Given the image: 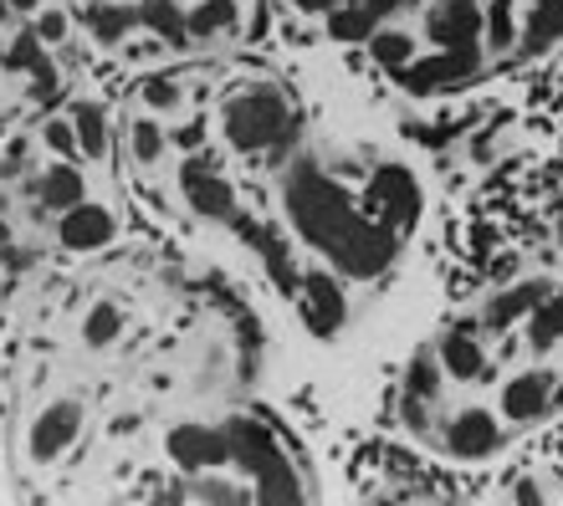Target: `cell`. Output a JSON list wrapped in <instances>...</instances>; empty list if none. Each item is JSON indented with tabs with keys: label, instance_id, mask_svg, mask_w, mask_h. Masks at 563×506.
<instances>
[{
	"label": "cell",
	"instance_id": "6da1fadb",
	"mask_svg": "<svg viewBox=\"0 0 563 506\" xmlns=\"http://www.w3.org/2000/svg\"><path fill=\"white\" fill-rule=\"evenodd\" d=\"M287 215H292L297 236L308 240L312 251H323L339 271H349V277H379L400 256L395 230L369 221V215H358L354 200L312 165H297L287 175Z\"/></svg>",
	"mask_w": 563,
	"mask_h": 506
},
{
	"label": "cell",
	"instance_id": "7a4b0ae2",
	"mask_svg": "<svg viewBox=\"0 0 563 506\" xmlns=\"http://www.w3.org/2000/svg\"><path fill=\"white\" fill-rule=\"evenodd\" d=\"M221 430H225V446H231V461L246 465L256 476V502H267V506L302 502L297 471L287 465V450L277 446V435H272L267 425H256V419H231Z\"/></svg>",
	"mask_w": 563,
	"mask_h": 506
},
{
	"label": "cell",
	"instance_id": "3957f363",
	"mask_svg": "<svg viewBox=\"0 0 563 506\" xmlns=\"http://www.w3.org/2000/svg\"><path fill=\"white\" fill-rule=\"evenodd\" d=\"M297 134V113L292 103L272 88H252V92H236L231 103H225V138H231V149H277L287 138Z\"/></svg>",
	"mask_w": 563,
	"mask_h": 506
},
{
	"label": "cell",
	"instance_id": "277c9868",
	"mask_svg": "<svg viewBox=\"0 0 563 506\" xmlns=\"http://www.w3.org/2000/svg\"><path fill=\"white\" fill-rule=\"evenodd\" d=\"M369 200H374V210H379V225H389V230H410V225L420 221V184L405 165L374 169Z\"/></svg>",
	"mask_w": 563,
	"mask_h": 506
},
{
	"label": "cell",
	"instance_id": "5b68a950",
	"mask_svg": "<svg viewBox=\"0 0 563 506\" xmlns=\"http://www.w3.org/2000/svg\"><path fill=\"white\" fill-rule=\"evenodd\" d=\"M179 190H185V200L195 205V215H206V221H236V194L206 165V154H190V159H185Z\"/></svg>",
	"mask_w": 563,
	"mask_h": 506
},
{
	"label": "cell",
	"instance_id": "8992f818",
	"mask_svg": "<svg viewBox=\"0 0 563 506\" xmlns=\"http://www.w3.org/2000/svg\"><path fill=\"white\" fill-rule=\"evenodd\" d=\"M482 52L476 46H441V57L430 61H405V88L410 92H435V88H451V82H466L476 72Z\"/></svg>",
	"mask_w": 563,
	"mask_h": 506
},
{
	"label": "cell",
	"instance_id": "52a82bcc",
	"mask_svg": "<svg viewBox=\"0 0 563 506\" xmlns=\"http://www.w3.org/2000/svg\"><path fill=\"white\" fill-rule=\"evenodd\" d=\"M77 430H82V409H77L73 400L52 404V409H42V419L31 425V456H36V461H57L62 450L77 440Z\"/></svg>",
	"mask_w": 563,
	"mask_h": 506
},
{
	"label": "cell",
	"instance_id": "ba28073f",
	"mask_svg": "<svg viewBox=\"0 0 563 506\" xmlns=\"http://www.w3.org/2000/svg\"><path fill=\"white\" fill-rule=\"evenodd\" d=\"M169 456L185 471H206V465H225L231 461V446H225V430H206V425H179L169 435Z\"/></svg>",
	"mask_w": 563,
	"mask_h": 506
},
{
	"label": "cell",
	"instance_id": "9c48e42d",
	"mask_svg": "<svg viewBox=\"0 0 563 506\" xmlns=\"http://www.w3.org/2000/svg\"><path fill=\"white\" fill-rule=\"evenodd\" d=\"M426 31L435 46H476L482 42V11H476V0H441L430 11Z\"/></svg>",
	"mask_w": 563,
	"mask_h": 506
},
{
	"label": "cell",
	"instance_id": "30bf717a",
	"mask_svg": "<svg viewBox=\"0 0 563 506\" xmlns=\"http://www.w3.org/2000/svg\"><path fill=\"white\" fill-rule=\"evenodd\" d=\"M503 446V430H497V419L487 409H466V415L451 419V430H445V450L461 456V461H482L492 450Z\"/></svg>",
	"mask_w": 563,
	"mask_h": 506
},
{
	"label": "cell",
	"instance_id": "8fae6325",
	"mask_svg": "<svg viewBox=\"0 0 563 506\" xmlns=\"http://www.w3.org/2000/svg\"><path fill=\"white\" fill-rule=\"evenodd\" d=\"M113 240V215H108L103 205H73L62 210V246L67 251H98V246H108Z\"/></svg>",
	"mask_w": 563,
	"mask_h": 506
},
{
	"label": "cell",
	"instance_id": "7c38bea8",
	"mask_svg": "<svg viewBox=\"0 0 563 506\" xmlns=\"http://www.w3.org/2000/svg\"><path fill=\"white\" fill-rule=\"evenodd\" d=\"M302 313H308V323H312V333H339L343 328V292H339V282H328V271H308L302 277Z\"/></svg>",
	"mask_w": 563,
	"mask_h": 506
},
{
	"label": "cell",
	"instance_id": "4fadbf2b",
	"mask_svg": "<svg viewBox=\"0 0 563 506\" xmlns=\"http://www.w3.org/2000/svg\"><path fill=\"white\" fill-rule=\"evenodd\" d=\"M549 404H553V379L549 373H518V379L503 389L507 419H538Z\"/></svg>",
	"mask_w": 563,
	"mask_h": 506
},
{
	"label": "cell",
	"instance_id": "5bb4252c",
	"mask_svg": "<svg viewBox=\"0 0 563 506\" xmlns=\"http://www.w3.org/2000/svg\"><path fill=\"white\" fill-rule=\"evenodd\" d=\"M543 297H549V286H543V282H522V286H512V292H503V297H492V307H487V328H492V333L512 328V323L533 313V307H538Z\"/></svg>",
	"mask_w": 563,
	"mask_h": 506
},
{
	"label": "cell",
	"instance_id": "9a60e30c",
	"mask_svg": "<svg viewBox=\"0 0 563 506\" xmlns=\"http://www.w3.org/2000/svg\"><path fill=\"white\" fill-rule=\"evenodd\" d=\"M88 200V190H82V175H77L73 165H52L42 175V205L46 210H73Z\"/></svg>",
	"mask_w": 563,
	"mask_h": 506
},
{
	"label": "cell",
	"instance_id": "2e32d148",
	"mask_svg": "<svg viewBox=\"0 0 563 506\" xmlns=\"http://www.w3.org/2000/svg\"><path fill=\"white\" fill-rule=\"evenodd\" d=\"M482 348L472 342V333H445L441 338V369L451 379H482Z\"/></svg>",
	"mask_w": 563,
	"mask_h": 506
},
{
	"label": "cell",
	"instance_id": "e0dca14e",
	"mask_svg": "<svg viewBox=\"0 0 563 506\" xmlns=\"http://www.w3.org/2000/svg\"><path fill=\"white\" fill-rule=\"evenodd\" d=\"M563 36V0H533V15H528V31H522V46L528 52H543Z\"/></svg>",
	"mask_w": 563,
	"mask_h": 506
},
{
	"label": "cell",
	"instance_id": "ac0fdd59",
	"mask_svg": "<svg viewBox=\"0 0 563 506\" xmlns=\"http://www.w3.org/2000/svg\"><path fill=\"white\" fill-rule=\"evenodd\" d=\"M528 317H533V323H528V338H533V348H553V342L563 338V286H559V292H549V297L538 302Z\"/></svg>",
	"mask_w": 563,
	"mask_h": 506
},
{
	"label": "cell",
	"instance_id": "d6986e66",
	"mask_svg": "<svg viewBox=\"0 0 563 506\" xmlns=\"http://www.w3.org/2000/svg\"><path fill=\"white\" fill-rule=\"evenodd\" d=\"M134 21H139V11H129V5H92L88 11V31L103 46H119L134 31Z\"/></svg>",
	"mask_w": 563,
	"mask_h": 506
},
{
	"label": "cell",
	"instance_id": "ffe728a7",
	"mask_svg": "<svg viewBox=\"0 0 563 506\" xmlns=\"http://www.w3.org/2000/svg\"><path fill=\"white\" fill-rule=\"evenodd\" d=\"M73 128H77V144H82L88 159H98V154L108 149V113L98 103H77L73 108Z\"/></svg>",
	"mask_w": 563,
	"mask_h": 506
},
{
	"label": "cell",
	"instance_id": "44dd1931",
	"mask_svg": "<svg viewBox=\"0 0 563 506\" xmlns=\"http://www.w3.org/2000/svg\"><path fill=\"white\" fill-rule=\"evenodd\" d=\"M139 21H144L148 31H159L169 46H179L190 36V31H185V11H179L175 0H144V5H139Z\"/></svg>",
	"mask_w": 563,
	"mask_h": 506
},
{
	"label": "cell",
	"instance_id": "7402d4cb",
	"mask_svg": "<svg viewBox=\"0 0 563 506\" xmlns=\"http://www.w3.org/2000/svg\"><path fill=\"white\" fill-rule=\"evenodd\" d=\"M374 31H379V15H374L369 5H354V11L328 15V36H333V42H369Z\"/></svg>",
	"mask_w": 563,
	"mask_h": 506
},
{
	"label": "cell",
	"instance_id": "603a6c76",
	"mask_svg": "<svg viewBox=\"0 0 563 506\" xmlns=\"http://www.w3.org/2000/svg\"><path fill=\"white\" fill-rule=\"evenodd\" d=\"M236 21V0H200L190 15H185V31L190 36H216Z\"/></svg>",
	"mask_w": 563,
	"mask_h": 506
},
{
	"label": "cell",
	"instance_id": "cb8c5ba5",
	"mask_svg": "<svg viewBox=\"0 0 563 506\" xmlns=\"http://www.w3.org/2000/svg\"><path fill=\"white\" fill-rule=\"evenodd\" d=\"M369 52H374V61H379V67H395V72L416 57V46H410V36H405V31H374Z\"/></svg>",
	"mask_w": 563,
	"mask_h": 506
},
{
	"label": "cell",
	"instance_id": "d4e9b609",
	"mask_svg": "<svg viewBox=\"0 0 563 506\" xmlns=\"http://www.w3.org/2000/svg\"><path fill=\"white\" fill-rule=\"evenodd\" d=\"M119 333H123L119 307H113V302H98V307L88 313V342H92V348H108Z\"/></svg>",
	"mask_w": 563,
	"mask_h": 506
},
{
	"label": "cell",
	"instance_id": "484cf974",
	"mask_svg": "<svg viewBox=\"0 0 563 506\" xmlns=\"http://www.w3.org/2000/svg\"><path fill=\"white\" fill-rule=\"evenodd\" d=\"M159 154H164V128L154 119H139L134 123V159L139 165H154Z\"/></svg>",
	"mask_w": 563,
	"mask_h": 506
},
{
	"label": "cell",
	"instance_id": "4316f807",
	"mask_svg": "<svg viewBox=\"0 0 563 506\" xmlns=\"http://www.w3.org/2000/svg\"><path fill=\"white\" fill-rule=\"evenodd\" d=\"M482 31L492 36V46H512V0H492V11L482 15Z\"/></svg>",
	"mask_w": 563,
	"mask_h": 506
},
{
	"label": "cell",
	"instance_id": "83f0119b",
	"mask_svg": "<svg viewBox=\"0 0 563 506\" xmlns=\"http://www.w3.org/2000/svg\"><path fill=\"white\" fill-rule=\"evenodd\" d=\"M435 379H441V363L430 353H420L416 363H410V394H416V400H430V394H435Z\"/></svg>",
	"mask_w": 563,
	"mask_h": 506
},
{
	"label": "cell",
	"instance_id": "f1b7e54d",
	"mask_svg": "<svg viewBox=\"0 0 563 506\" xmlns=\"http://www.w3.org/2000/svg\"><path fill=\"white\" fill-rule=\"evenodd\" d=\"M144 103L148 108H175L179 103V88L169 82V77H148V82H144Z\"/></svg>",
	"mask_w": 563,
	"mask_h": 506
},
{
	"label": "cell",
	"instance_id": "f546056e",
	"mask_svg": "<svg viewBox=\"0 0 563 506\" xmlns=\"http://www.w3.org/2000/svg\"><path fill=\"white\" fill-rule=\"evenodd\" d=\"M11 67H36V61H42V36H36V31H26V36H21V42L11 46Z\"/></svg>",
	"mask_w": 563,
	"mask_h": 506
},
{
	"label": "cell",
	"instance_id": "4dcf8cb0",
	"mask_svg": "<svg viewBox=\"0 0 563 506\" xmlns=\"http://www.w3.org/2000/svg\"><path fill=\"white\" fill-rule=\"evenodd\" d=\"M52 92H57V67L42 57L31 67V98H52Z\"/></svg>",
	"mask_w": 563,
	"mask_h": 506
},
{
	"label": "cell",
	"instance_id": "1f68e13d",
	"mask_svg": "<svg viewBox=\"0 0 563 506\" xmlns=\"http://www.w3.org/2000/svg\"><path fill=\"white\" fill-rule=\"evenodd\" d=\"M46 144L57 154H77V128L73 123H46Z\"/></svg>",
	"mask_w": 563,
	"mask_h": 506
},
{
	"label": "cell",
	"instance_id": "d6a6232c",
	"mask_svg": "<svg viewBox=\"0 0 563 506\" xmlns=\"http://www.w3.org/2000/svg\"><path fill=\"white\" fill-rule=\"evenodd\" d=\"M36 36H42V42H62V36H67V15L62 11H42V21H36Z\"/></svg>",
	"mask_w": 563,
	"mask_h": 506
},
{
	"label": "cell",
	"instance_id": "836d02e7",
	"mask_svg": "<svg viewBox=\"0 0 563 506\" xmlns=\"http://www.w3.org/2000/svg\"><path fill=\"white\" fill-rule=\"evenodd\" d=\"M200 134H206V128H200V123H190V128H179V144H185V149H195V144H200Z\"/></svg>",
	"mask_w": 563,
	"mask_h": 506
},
{
	"label": "cell",
	"instance_id": "e575fe53",
	"mask_svg": "<svg viewBox=\"0 0 563 506\" xmlns=\"http://www.w3.org/2000/svg\"><path fill=\"white\" fill-rule=\"evenodd\" d=\"M297 5H302V11H328L333 0H297Z\"/></svg>",
	"mask_w": 563,
	"mask_h": 506
},
{
	"label": "cell",
	"instance_id": "d590c367",
	"mask_svg": "<svg viewBox=\"0 0 563 506\" xmlns=\"http://www.w3.org/2000/svg\"><path fill=\"white\" fill-rule=\"evenodd\" d=\"M11 11H36V0H11Z\"/></svg>",
	"mask_w": 563,
	"mask_h": 506
},
{
	"label": "cell",
	"instance_id": "8d00e7d4",
	"mask_svg": "<svg viewBox=\"0 0 563 506\" xmlns=\"http://www.w3.org/2000/svg\"><path fill=\"white\" fill-rule=\"evenodd\" d=\"M5 21H11V0H0V26H5Z\"/></svg>",
	"mask_w": 563,
	"mask_h": 506
},
{
	"label": "cell",
	"instance_id": "74e56055",
	"mask_svg": "<svg viewBox=\"0 0 563 506\" xmlns=\"http://www.w3.org/2000/svg\"><path fill=\"white\" fill-rule=\"evenodd\" d=\"M559 240H563V225H559Z\"/></svg>",
	"mask_w": 563,
	"mask_h": 506
}]
</instances>
